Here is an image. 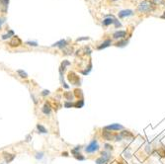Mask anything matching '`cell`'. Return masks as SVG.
I'll return each instance as SVG.
<instances>
[{"label": "cell", "mask_w": 165, "mask_h": 164, "mask_svg": "<svg viewBox=\"0 0 165 164\" xmlns=\"http://www.w3.org/2000/svg\"><path fill=\"white\" fill-rule=\"evenodd\" d=\"M152 9V6H151V2L145 0V1H142L140 2L138 7H137V10L140 12H148Z\"/></svg>", "instance_id": "cell-1"}, {"label": "cell", "mask_w": 165, "mask_h": 164, "mask_svg": "<svg viewBox=\"0 0 165 164\" xmlns=\"http://www.w3.org/2000/svg\"><path fill=\"white\" fill-rule=\"evenodd\" d=\"M98 149H99L98 142H97V140H96V139H93L90 143L88 144V145L85 147V151L87 152V153H93V152L97 151Z\"/></svg>", "instance_id": "cell-2"}, {"label": "cell", "mask_w": 165, "mask_h": 164, "mask_svg": "<svg viewBox=\"0 0 165 164\" xmlns=\"http://www.w3.org/2000/svg\"><path fill=\"white\" fill-rule=\"evenodd\" d=\"M109 158H110V154L104 151V152H102L100 157L96 160V164H104L109 160Z\"/></svg>", "instance_id": "cell-3"}, {"label": "cell", "mask_w": 165, "mask_h": 164, "mask_svg": "<svg viewBox=\"0 0 165 164\" xmlns=\"http://www.w3.org/2000/svg\"><path fill=\"white\" fill-rule=\"evenodd\" d=\"M124 129V127L119 124H110V126H107V127L104 128V129H106V130H119V129Z\"/></svg>", "instance_id": "cell-4"}, {"label": "cell", "mask_w": 165, "mask_h": 164, "mask_svg": "<svg viewBox=\"0 0 165 164\" xmlns=\"http://www.w3.org/2000/svg\"><path fill=\"white\" fill-rule=\"evenodd\" d=\"M68 79H69V81H70V83H73L74 85H77L76 84V82H75V80L78 82V83H80V81H79V77L77 76V75H75L73 72H69L68 73Z\"/></svg>", "instance_id": "cell-5"}, {"label": "cell", "mask_w": 165, "mask_h": 164, "mask_svg": "<svg viewBox=\"0 0 165 164\" xmlns=\"http://www.w3.org/2000/svg\"><path fill=\"white\" fill-rule=\"evenodd\" d=\"M134 14V11L130 10V9H127V10H122L119 12V17L120 18H125L128 16H130Z\"/></svg>", "instance_id": "cell-6"}, {"label": "cell", "mask_w": 165, "mask_h": 164, "mask_svg": "<svg viewBox=\"0 0 165 164\" xmlns=\"http://www.w3.org/2000/svg\"><path fill=\"white\" fill-rule=\"evenodd\" d=\"M42 112H43V114L45 115H50L51 113V107H50V105L49 103H45L44 106H43V108H42Z\"/></svg>", "instance_id": "cell-7"}, {"label": "cell", "mask_w": 165, "mask_h": 164, "mask_svg": "<svg viewBox=\"0 0 165 164\" xmlns=\"http://www.w3.org/2000/svg\"><path fill=\"white\" fill-rule=\"evenodd\" d=\"M21 44H22L21 40L18 37H15V36H14V38H13V39L10 41V43H9V45H10L11 47H19Z\"/></svg>", "instance_id": "cell-8"}, {"label": "cell", "mask_w": 165, "mask_h": 164, "mask_svg": "<svg viewBox=\"0 0 165 164\" xmlns=\"http://www.w3.org/2000/svg\"><path fill=\"white\" fill-rule=\"evenodd\" d=\"M67 45V42L65 40H60L58 42L55 43L51 47H55V48H60V49H63L65 45Z\"/></svg>", "instance_id": "cell-9"}, {"label": "cell", "mask_w": 165, "mask_h": 164, "mask_svg": "<svg viewBox=\"0 0 165 164\" xmlns=\"http://www.w3.org/2000/svg\"><path fill=\"white\" fill-rule=\"evenodd\" d=\"M126 35H127V32H126V31H117L116 33H114L113 38H114V39H122V38H124Z\"/></svg>", "instance_id": "cell-10"}, {"label": "cell", "mask_w": 165, "mask_h": 164, "mask_svg": "<svg viewBox=\"0 0 165 164\" xmlns=\"http://www.w3.org/2000/svg\"><path fill=\"white\" fill-rule=\"evenodd\" d=\"M4 158H5V161L7 163H10L11 161H13L14 158H15V155L14 154H10V153H6L4 152Z\"/></svg>", "instance_id": "cell-11"}, {"label": "cell", "mask_w": 165, "mask_h": 164, "mask_svg": "<svg viewBox=\"0 0 165 164\" xmlns=\"http://www.w3.org/2000/svg\"><path fill=\"white\" fill-rule=\"evenodd\" d=\"M115 19L114 18H112V17H109V18H106L105 20L103 21V25L104 26H109L111 24H113V23H115Z\"/></svg>", "instance_id": "cell-12"}, {"label": "cell", "mask_w": 165, "mask_h": 164, "mask_svg": "<svg viewBox=\"0 0 165 164\" xmlns=\"http://www.w3.org/2000/svg\"><path fill=\"white\" fill-rule=\"evenodd\" d=\"M37 129L39 130V133H41V134H48V129H45V127H44L43 124H37Z\"/></svg>", "instance_id": "cell-13"}, {"label": "cell", "mask_w": 165, "mask_h": 164, "mask_svg": "<svg viewBox=\"0 0 165 164\" xmlns=\"http://www.w3.org/2000/svg\"><path fill=\"white\" fill-rule=\"evenodd\" d=\"M110 45H111V41L110 40H106L105 42H103V43L101 44V45H99V47H98V50H102V49H105V48L109 47Z\"/></svg>", "instance_id": "cell-14"}, {"label": "cell", "mask_w": 165, "mask_h": 164, "mask_svg": "<svg viewBox=\"0 0 165 164\" xmlns=\"http://www.w3.org/2000/svg\"><path fill=\"white\" fill-rule=\"evenodd\" d=\"M17 73L19 74V76H20L21 78H28V73L26 72V71H24L23 69H19L17 70Z\"/></svg>", "instance_id": "cell-15"}, {"label": "cell", "mask_w": 165, "mask_h": 164, "mask_svg": "<svg viewBox=\"0 0 165 164\" xmlns=\"http://www.w3.org/2000/svg\"><path fill=\"white\" fill-rule=\"evenodd\" d=\"M0 4L3 6V10L6 11L7 7H8V4H9V0H0Z\"/></svg>", "instance_id": "cell-16"}, {"label": "cell", "mask_w": 165, "mask_h": 164, "mask_svg": "<svg viewBox=\"0 0 165 164\" xmlns=\"http://www.w3.org/2000/svg\"><path fill=\"white\" fill-rule=\"evenodd\" d=\"M12 36L14 37V32H13V31H9V32H8V33H7L6 35L2 36V40H6V39H9V38H10V37H12Z\"/></svg>", "instance_id": "cell-17"}, {"label": "cell", "mask_w": 165, "mask_h": 164, "mask_svg": "<svg viewBox=\"0 0 165 164\" xmlns=\"http://www.w3.org/2000/svg\"><path fill=\"white\" fill-rule=\"evenodd\" d=\"M103 136H104L105 139H107V140H111V139H113V136L111 135V134L109 132H104V133H103Z\"/></svg>", "instance_id": "cell-18"}, {"label": "cell", "mask_w": 165, "mask_h": 164, "mask_svg": "<svg viewBox=\"0 0 165 164\" xmlns=\"http://www.w3.org/2000/svg\"><path fill=\"white\" fill-rule=\"evenodd\" d=\"M64 97L66 98V100H68V101H71L72 98H73V95L71 94V92H66L64 94Z\"/></svg>", "instance_id": "cell-19"}, {"label": "cell", "mask_w": 165, "mask_h": 164, "mask_svg": "<svg viewBox=\"0 0 165 164\" xmlns=\"http://www.w3.org/2000/svg\"><path fill=\"white\" fill-rule=\"evenodd\" d=\"M80 149H81V146H76V147H74V148L71 150V153L73 154V155H75V154L79 153Z\"/></svg>", "instance_id": "cell-20"}, {"label": "cell", "mask_w": 165, "mask_h": 164, "mask_svg": "<svg viewBox=\"0 0 165 164\" xmlns=\"http://www.w3.org/2000/svg\"><path fill=\"white\" fill-rule=\"evenodd\" d=\"M36 159H38V160H41V159H43L44 157V152H37L35 155Z\"/></svg>", "instance_id": "cell-21"}, {"label": "cell", "mask_w": 165, "mask_h": 164, "mask_svg": "<svg viewBox=\"0 0 165 164\" xmlns=\"http://www.w3.org/2000/svg\"><path fill=\"white\" fill-rule=\"evenodd\" d=\"M74 157L77 159V160H85V157H84V156H82V154H80V153L75 154Z\"/></svg>", "instance_id": "cell-22"}, {"label": "cell", "mask_w": 165, "mask_h": 164, "mask_svg": "<svg viewBox=\"0 0 165 164\" xmlns=\"http://www.w3.org/2000/svg\"><path fill=\"white\" fill-rule=\"evenodd\" d=\"M127 43H128L127 41H123V42H119V43H117L116 45H117V47H124L125 45H127Z\"/></svg>", "instance_id": "cell-23"}, {"label": "cell", "mask_w": 165, "mask_h": 164, "mask_svg": "<svg viewBox=\"0 0 165 164\" xmlns=\"http://www.w3.org/2000/svg\"><path fill=\"white\" fill-rule=\"evenodd\" d=\"M26 44L28 45H31V47H37V45H38V43H37V42H27Z\"/></svg>", "instance_id": "cell-24"}, {"label": "cell", "mask_w": 165, "mask_h": 164, "mask_svg": "<svg viewBox=\"0 0 165 164\" xmlns=\"http://www.w3.org/2000/svg\"><path fill=\"white\" fill-rule=\"evenodd\" d=\"M50 90H43V92H42V95H43V96H47V95H50Z\"/></svg>", "instance_id": "cell-25"}, {"label": "cell", "mask_w": 165, "mask_h": 164, "mask_svg": "<svg viewBox=\"0 0 165 164\" xmlns=\"http://www.w3.org/2000/svg\"><path fill=\"white\" fill-rule=\"evenodd\" d=\"M4 22H5V18H0V28H1V26Z\"/></svg>", "instance_id": "cell-26"}, {"label": "cell", "mask_w": 165, "mask_h": 164, "mask_svg": "<svg viewBox=\"0 0 165 164\" xmlns=\"http://www.w3.org/2000/svg\"><path fill=\"white\" fill-rule=\"evenodd\" d=\"M62 155H63V156H68V153H67V152H63Z\"/></svg>", "instance_id": "cell-27"}, {"label": "cell", "mask_w": 165, "mask_h": 164, "mask_svg": "<svg viewBox=\"0 0 165 164\" xmlns=\"http://www.w3.org/2000/svg\"><path fill=\"white\" fill-rule=\"evenodd\" d=\"M162 18H165V13H164V15L162 16Z\"/></svg>", "instance_id": "cell-28"}, {"label": "cell", "mask_w": 165, "mask_h": 164, "mask_svg": "<svg viewBox=\"0 0 165 164\" xmlns=\"http://www.w3.org/2000/svg\"><path fill=\"white\" fill-rule=\"evenodd\" d=\"M113 1H116V0H113Z\"/></svg>", "instance_id": "cell-29"}]
</instances>
